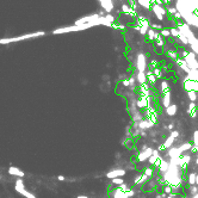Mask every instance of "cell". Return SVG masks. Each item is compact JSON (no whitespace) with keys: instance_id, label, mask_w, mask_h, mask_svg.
Returning a JSON list of instances; mask_svg holds the SVG:
<instances>
[{"instance_id":"cell-1","label":"cell","mask_w":198,"mask_h":198,"mask_svg":"<svg viewBox=\"0 0 198 198\" xmlns=\"http://www.w3.org/2000/svg\"><path fill=\"white\" fill-rule=\"evenodd\" d=\"M153 125H154V123H153L152 121L143 118L141 122L139 123V129H140V130H148V129H150Z\"/></svg>"},{"instance_id":"cell-2","label":"cell","mask_w":198,"mask_h":198,"mask_svg":"<svg viewBox=\"0 0 198 198\" xmlns=\"http://www.w3.org/2000/svg\"><path fill=\"white\" fill-rule=\"evenodd\" d=\"M146 76H147V81L148 85H150L152 87H154L156 85V76L154 75V73L152 69H149L148 72H146Z\"/></svg>"},{"instance_id":"cell-3","label":"cell","mask_w":198,"mask_h":198,"mask_svg":"<svg viewBox=\"0 0 198 198\" xmlns=\"http://www.w3.org/2000/svg\"><path fill=\"white\" fill-rule=\"evenodd\" d=\"M124 174H125V171L124 170H113L111 172H109L106 174V177L110 178V179H115V178H121Z\"/></svg>"},{"instance_id":"cell-4","label":"cell","mask_w":198,"mask_h":198,"mask_svg":"<svg viewBox=\"0 0 198 198\" xmlns=\"http://www.w3.org/2000/svg\"><path fill=\"white\" fill-rule=\"evenodd\" d=\"M197 112H198V105L196 103H190L189 107H187V113L192 118H195V117H197Z\"/></svg>"},{"instance_id":"cell-5","label":"cell","mask_w":198,"mask_h":198,"mask_svg":"<svg viewBox=\"0 0 198 198\" xmlns=\"http://www.w3.org/2000/svg\"><path fill=\"white\" fill-rule=\"evenodd\" d=\"M137 67H139V72H144L147 65H146V57L143 54H140L137 57Z\"/></svg>"},{"instance_id":"cell-6","label":"cell","mask_w":198,"mask_h":198,"mask_svg":"<svg viewBox=\"0 0 198 198\" xmlns=\"http://www.w3.org/2000/svg\"><path fill=\"white\" fill-rule=\"evenodd\" d=\"M175 63L178 65V67H180V68H182L184 72H186L187 74L191 72V69L189 68V66H187V63H186V61H185L184 58H182V57L177 58V60H175Z\"/></svg>"},{"instance_id":"cell-7","label":"cell","mask_w":198,"mask_h":198,"mask_svg":"<svg viewBox=\"0 0 198 198\" xmlns=\"http://www.w3.org/2000/svg\"><path fill=\"white\" fill-rule=\"evenodd\" d=\"M8 173H10L11 175H16V177H19V178H23V177L25 175L24 172H22L19 168H17V167H14V166H11V167L8 168Z\"/></svg>"},{"instance_id":"cell-8","label":"cell","mask_w":198,"mask_h":198,"mask_svg":"<svg viewBox=\"0 0 198 198\" xmlns=\"http://www.w3.org/2000/svg\"><path fill=\"white\" fill-rule=\"evenodd\" d=\"M183 86H184V90L185 91H187V92L193 91V81L190 80L187 76L184 78V80H183Z\"/></svg>"},{"instance_id":"cell-9","label":"cell","mask_w":198,"mask_h":198,"mask_svg":"<svg viewBox=\"0 0 198 198\" xmlns=\"http://www.w3.org/2000/svg\"><path fill=\"white\" fill-rule=\"evenodd\" d=\"M162 106L165 107V109H167L168 106H171L172 104H171V92L168 93H166V94H164L162 96Z\"/></svg>"},{"instance_id":"cell-10","label":"cell","mask_w":198,"mask_h":198,"mask_svg":"<svg viewBox=\"0 0 198 198\" xmlns=\"http://www.w3.org/2000/svg\"><path fill=\"white\" fill-rule=\"evenodd\" d=\"M160 92L162 93V96L166 94V93H168V92H171L170 86H168V81H167V80H162V81H161V85H160Z\"/></svg>"},{"instance_id":"cell-11","label":"cell","mask_w":198,"mask_h":198,"mask_svg":"<svg viewBox=\"0 0 198 198\" xmlns=\"http://www.w3.org/2000/svg\"><path fill=\"white\" fill-rule=\"evenodd\" d=\"M168 170H170V164H168V161H167V160H165V159H164V161H162V162H161V165L159 166V171H160L161 173H166Z\"/></svg>"},{"instance_id":"cell-12","label":"cell","mask_w":198,"mask_h":198,"mask_svg":"<svg viewBox=\"0 0 198 198\" xmlns=\"http://www.w3.org/2000/svg\"><path fill=\"white\" fill-rule=\"evenodd\" d=\"M136 80L140 82V85H142V84H146V82H147V76H146V73H144V72H139V73H137V76H136Z\"/></svg>"},{"instance_id":"cell-13","label":"cell","mask_w":198,"mask_h":198,"mask_svg":"<svg viewBox=\"0 0 198 198\" xmlns=\"http://www.w3.org/2000/svg\"><path fill=\"white\" fill-rule=\"evenodd\" d=\"M187 98L191 103H196L198 99V93L196 91H190V92H187Z\"/></svg>"},{"instance_id":"cell-14","label":"cell","mask_w":198,"mask_h":198,"mask_svg":"<svg viewBox=\"0 0 198 198\" xmlns=\"http://www.w3.org/2000/svg\"><path fill=\"white\" fill-rule=\"evenodd\" d=\"M187 78L192 81H197L198 80V69H191V72L187 74Z\"/></svg>"},{"instance_id":"cell-15","label":"cell","mask_w":198,"mask_h":198,"mask_svg":"<svg viewBox=\"0 0 198 198\" xmlns=\"http://www.w3.org/2000/svg\"><path fill=\"white\" fill-rule=\"evenodd\" d=\"M196 173L195 172H192V173H190L189 174V177H187V183H189V186H193V185H196Z\"/></svg>"},{"instance_id":"cell-16","label":"cell","mask_w":198,"mask_h":198,"mask_svg":"<svg viewBox=\"0 0 198 198\" xmlns=\"http://www.w3.org/2000/svg\"><path fill=\"white\" fill-rule=\"evenodd\" d=\"M174 142H175V139H173L172 136H168V137L165 140V142H164V146H165L166 149H168V148H171V147L173 146Z\"/></svg>"},{"instance_id":"cell-17","label":"cell","mask_w":198,"mask_h":198,"mask_svg":"<svg viewBox=\"0 0 198 198\" xmlns=\"http://www.w3.org/2000/svg\"><path fill=\"white\" fill-rule=\"evenodd\" d=\"M17 192H19V193H22L24 197H26V198H36L35 197V195H32L31 192H29V191H26L25 189H18V190H16Z\"/></svg>"},{"instance_id":"cell-18","label":"cell","mask_w":198,"mask_h":198,"mask_svg":"<svg viewBox=\"0 0 198 198\" xmlns=\"http://www.w3.org/2000/svg\"><path fill=\"white\" fill-rule=\"evenodd\" d=\"M155 36H156V32L154 29L149 28L148 30V32H147V37H148V41H150V42H154V40H155Z\"/></svg>"},{"instance_id":"cell-19","label":"cell","mask_w":198,"mask_h":198,"mask_svg":"<svg viewBox=\"0 0 198 198\" xmlns=\"http://www.w3.org/2000/svg\"><path fill=\"white\" fill-rule=\"evenodd\" d=\"M166 55L172 58V60H177V58H179L178 56V53L175 51V50H172V49H168V50H166Z\"/></svg>"},{"instance_id":"cell-20","label":"cell","mask_w":198,"mask_h":198,"mask_svg":"<svg viewBox=\"0 0 198 198\" xmlns=\"http://www.w3.org/2000/svg\"><path fill=\"white\" fill-rule=\"evenodd\" d=\"M166 113L168 116H174L177 113V105H171V106H168L166 109Z\"/></svg>"},{"instance_id":"cell-21","label":"cell","mask_w":198,"mask_h":198,"mask_svg":"<svg viewBox=\"0 0 198 198\" xmlns=\"http://www.w3.org/2000/svg\"><path fill=\"white\" fill-rule=\"evenodd\" d=\"M153 73H154V75L156 76V79H161V78L164 76V72H162V69H161L160 67L154 68V69H153Z\"/></svg>"},{"instance_id":"cell-22","label":"cell","mask_w":198,"mask_h":198,"mask_svg":"<svg viewBox=\"0 0 198 198\" xmlns=\"http://www.w3.org/2000/svg\"><path fill=\"white\" fill-rule=\"evenodd\" d=\"M143 174H146L149 179L150 178H153L154 177V170L153 168H149V167H147V168H144V171H143Z\"/></svg>"},{"instance_id":"cell-23","label":"cell","mask_w":198,"mask_h":198,"mask_svg":"<svg viewBox=\"0 0 198 198\" xmlns=\"http://www.w3.org/2000/svg\"><path fill=\"white\" fill-rule=\"evenodd\" d=\"M147 159H149L147 154L144 153V152H140L139 154H137V160H139V162H143V161H146Z\"/></svg>"},{"instance_id":"cell-24","label":"cell","mask_w":198,"mask_h":198,"mask_svg":"<svg viewBox=\"0 0 198 198\" xmlns=\"http://www.w3.org/2000/svg\"><path fill=\"white\" fill-rule=\"evenodd\" d=\"M192 146H193L192 143H184V144H182V146L179 147V149H180V150H182V153H183V152H186V150H189V149L191 150Z\"/></svg>"},{"instance_id":"cell-25","label":"cell","mask_w":198,"mask_h":198,"mask_svg":"<svg viewBox=\"0 0 198 198\" xmlns=\"http://www.w3.org/2000/svg\"><path fill=\"white\" fill-rule=\"evenodd\" d=\"M16 190H18V189H24V183H23V179L22 178H18L17 180H16V187H14Z\"/></svg>"},{"instance_id":"cell-26","label":"cell","mask_w":198,"mask_h":198,"mask_svg":"<svg viewBox=\"0 0 198 198\" xmlns=\"http://www.w3.org/2000/svg\"><path fill=\"white\" fill-rule=\"evenodd\" d=\"M139 4L142 5L143 7H146V8H150L152 6H150V0H139Z\"/></svg>"},{"instance_id":"cell-27","label":"cell","mask_w":198,"mask_h":198,"mask_svg":"<svg viewBox=\"0 0 198 198\" xmlns=\"http://www.w3.org/2000/svg\"><path fill=\"white\" fill-rule=\"evenodd\" d=\"M180 35H182V31H179L178 29H175V28L171 29V36H173V37H178V38H179Z\"/></svg>"},{"instance_id":"cell-28","label":"cell","mask_w":198,"mask_h":198,"mask_svg":"<svg viewBox=\"0 0 198 198\" xmlns=\"http://www.w3.org/2000/svg\"><path fill=\"white\" fill-rule=\"evenodd\" d=\"M189 192H190V195H191V196H195V195H197V193H198V187H197V185L190 186V189H189Z\"/></svg>"},{"instance_id":"cell-29","label":"cell","mask_w":198,"mask_h":198,"mask_svg":"<svg viewBox=\"0 0 198 198\" xmlns=\"http://www.w3.org/2000/svg\"><path fill=\"white\" fill-rule=\"evenodd\" d=\"M164 193H166V195H171V193H173V189H172V186H171L170 184L164 186Z\"/></svg>"},{"instance_id":"cell-30","label":"cell","mask_w":198,"mask_h":198,"mask_svg":"<svg viewBox=\"0 0 198 198\" xmlns=\"http://www.w3.org/2000/svg\"><path fill=\"white\" fill-rule=\"evenodd\" d=\"M160 35H161L162 37H170L171 36V30H168V29H162L161 32H160Z\"/></svg>"},{"instance_id":"cell-31","label":"cell","mask_w":198,"mask_h":198,"mask_svg":"<svg viewBox=\"0 0 198 198\" xmlns=\"http://www.w3.org/2000/svg\"><path fill=\"white\" fill-rule=\"evenodd\" d=\"M111 182H112V184L119 185V186H121L122 184H124V180H123V178H115V179H112Z\"/></svg>"},{"instance_id":"cell-32","label":"cell","mask_w":198,"mask_h":198,"mask_svg":"<svg viewBox=\"0 0 198 198\" xmlns=\"http://www.w3.org/2000/svg\"><path fill=\"white\" fill-rule=\"evenodd\" d=\"M193 141H192V144L193 146H198V130H196L195 132H193V139H192Z\"/></svg>"},{"instance_id":"cell-33","label":"cell","mask_w":198,"mask_h":198,"mask_svg":"<svg viewBox=\"0 0 198 198\" xmlns=\"http://www.w3.org/2000/svg\"><path fill=\"white\" fill-rule=\"evenodd\" d=\"M118 189H121L123 192H128L129 190H131V189H130V186H129L128 184H125V183H124V184H122L119 187H118Z\"/></svg>"},{"instance_id":"cell-34","label":"cell","mask_w":198,"mask_h":198,"mask_svg":"<svg viewBox=\"0 0 198 198\" xmlns=\"http://www.w3.org/2000/svg\"><path fill=\"white\" fill-rule=\"evenodd\" d=\"M122 11H123L124 14H129L130 11H131V7H129L128 5H123V6H122Z\"/></svg>"},{"instance_id":"cell-35","label":"cell","mask_w":198,"mask_h":198,"mask_svg":"<svg viewBox=\"0 0 198 198\" xmlns=\"http://www.w3.org/2000/svg\"><path fill=\"white\" fill-rule=\"evenodd\" d=\"M135 196V191L131 189V190H129L128 192H125V198H132Z\"/></svg>"},{"instance_id":"cell-36","label":"cell","mask_w":198,"mask_h":198,"mask_svg":"<svg viewBox=\"0 0 198 198\" xmlns=\"http://www.w3.org/2000/svg\"><path fill=\"white\" fill-rule=\"evenodd\" d=\"M179 135H180V134H179V131H177V130H172V131H171L170 136H172L173 139H177V137H179Z\"/></svg>"},{"instance_id":"cell-37","label":"cell","mask_w":198,"mask_h":198,"mask_svg":"<svg viewBox=\"0 0 198 198\" xmlns=\"http://www.w3.org/2000/svg\"><path fill=\"white\" fill-rule=\"evenodd\" d=\"M157 150H159V153H161V152H165V150H166V148H165L164 143H161V144H159V146H157Z\"/></svg>"},{"instance_id":"cell-38","label":"cell","mask_w":198,"mask_h":198,"mask_svg":"<svg viewBox=\"0 0 198 198\" xmlns=\"http://www.w3.org/2000/svg\"><path fill=\"white\" fill-rule=\"evenodd\" d=\"M105 19H106V22H111V23H113V20H115V18H113L112 16H110V14H107Z\"/></svg>"},{"instance_id":"cell-39","label":"cell","mask_w":198,"mask_h":198,"mask_svg":"<svg viewBox=\"0 0 198 198\" xmlns=\"http://www.w3.org/2000/svg\"><path fill=\"white\" fill-rule=\"evenodd\" d=\"M152 29H154V30H155V29L162 30V26H161V25H157V24H153V25H152Z\"/></svg>"},{"instance_id":"cell-40","label":"cell","mask_w":198,"mask_h":198,"mask_svg":"<svg viewBox=\"0 0 198 198\" xmlns=\"http://www.w3.org/2000/svg\"><path fill=\"white\" fill-rule=\"evenodd\" d=\"M57 179H58L60 182H65V180H66V178H65L63 175H58V177H57Z\"/></svg>"},{"instance_id":"cell-41","label":"cell","mask_w":198,"mask_h":198,"mask_svg":"<svg viewBox=\"0 0 198 198\" xmlns=\"http://www.w3.org/2000/svg\"><path fill=\"white\" fill-rule=\"evenodd\" d=\"M175 196H177V193H171V195H168L166 198H175Z\"/></svg>"},{"instance_id":"cell-42","label":"cell","mask_w":198,"mask_h":198,"mask_svg":"<svg viewBox=\"0 0 198 198\" xmlns=\"http://www.w3.org/2000/svg\"><path fill=\"white\" fill-rule=\"evenodd\" d=\"M173 128H174V125H173L172 123H171V124H168V127H167V129H168L170 131H172V130H173Z\"/></svg>"},{"instance_id":"cell-43","label":"cell","mask_w":198,"mask_h":198,"mask_svg":"<svg viewBox=\"0 0 198 198\" xmlns=\"http://www.w3.org/2000/svg\"><path fill=\"white\" fill-rule=\"evenodd\" d=\"M196 185H197V186H198V174H197V175H196Z\"/></svg>"},{"instance_id":"cell-44","label":"cell","mask_w":198,"mask_h":198,"mask_svg":"<svg viewBox=\"0 0 198 198\" xmlns=\"http://www.w3.org/2000/svg\"><path fill=\"white\" fill-rule=\"evenodd\" d=\"M78 198H88V197H86V196H78Z\"/></svg>"},{"instance_id":"cell-45","label":"cell","mask_w":198,"mask_h":198,"mask_svg":"<svg viewBox=\"0 0 198 198\" xmlns=\"http://www.w3.org/2000/svg\"><path fill=\"white\" fill-rule=\"evenodd\" d=\"M192 198H198V193L197 195H195V196H192Z\"/></svg>"},{"instance_id":"cell-46","label":"cell","mask_w":198,"mask_h":198,"mask_svg":"<svg viewBox=\"0 0 198 198\" xmlns=\"http://www.w3.org/2000/svg\"><path fill=\"white\" fill-rule=\"evenodd\" d=\"M197 159H198V154H197Z\"/></svg>"},{"instance_id":"cell-47","label":"cell","mask_w":198,"mask_h":198,"mask_svg":"<svg viewBox=\"0 0 198 198\" xmlns=\"http://www.w3.org/2000/svg\"><path fill=\"white\" fill-rule=\"evenodd\" d=\"M109 1H111V0H109Z\"/></svg>"}]
</instances>
